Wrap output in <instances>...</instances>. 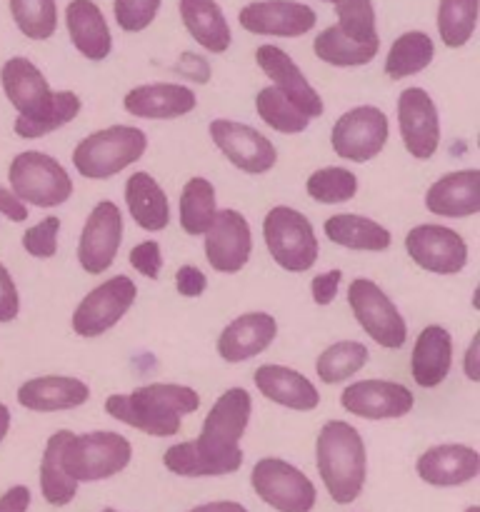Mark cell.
Masks as SVG:
<instances>
[{
    "mask_svg": "<svg viewBox=\"0 0 480 512\" xmlns=\"http://www.w3.org/2000/svg\"><path fill=\"white\" fill-rule=\"evenodd\" d=\"M315 465L333 503L350 505L365 485V443L345 420H328L315 440Z\"/></svg>",
    "mask_w": 480,
    "mask_h": 512,
    "instance_id": "obj_2",
    "label": "cell"
},
{
    "mask_svg": "<svg viewBox=\"0 0 480 512\" xmlns=\"http://www.w3.org/2000/svg\"><path fill=\"white\" fill-rule=\"evenodd\" d=\"M215 213H218V200H215V188L210 180L205 178H190L180 190L178 200V218L180 228L188 235H205V230L213 223Z\"/></svg>",
    "mask_w": 480,
    "mask_h": 512,
    "instance_id": "obj_35",
    "label": "cell"
},
{
    "mask_svg": "<svg viewBox=\"0 0 480 512\" xmlns=\"http://www.w3.org/2000/svg\"><path fill=\"white\" fill-rule=\"evenodd\" d=\"M253 255V233L243 213L223 208L205 230V260L220 275H233L248 265Z\"/></svg>",
    "mask_w": 480,
    "mask_h": 512,
    "instance_id": "obj_15",
    "label": "cell"
},
{
    "mask_svg": "<svg viewBox=\"0 0 480 512\" xmlns=\"http://www.w3.org/2000/svg\"><path fill=\"white\" fill-rule=\"evenodd\" d=\"M125 205L135 225L148 233H160L170 223V203L165 190L150 173H133L125 183Z\"/></svg>",
    "mask_w": 480,
    "mask_h": 512,
    "instance_id": "obj_29",
    "label": "cell"
},
{
    "mask_svg": "<svg viewBox=\"0 0 480 512\" xmlns=\"http://www.w3.org/2000/svg\"><path fill=\"white\" fill-rule=\"evenodd\" d=\"M123 213L113 200H100L90 210L78 240V263L88 275H103L113 268L123 245Z\"/></svg>",
    "mask_w": 480,
    "mask_h": 512,
    "instance_id": "obj_13",
    "label": "cell"
},
{
    "mask_svg": "<svg viewBox=\"0 0 480 512\" xmlns=\"http://www.w3.org/2000/svg\"><path fill=\"white\" fill-rule=\"evenodd\" d=\"M263 238L275 265L288 273H308L318 263V235L313 223L290 205H275L263 218Z\"/></svg>",
    "mask_w": 480,
    "mask_h": 512,
    "instance_id": "obj_5",
    "label": "cell"
},
{
    "mask_svg": "<svg viewBox=\"0 0 480 512\" xmlns=\"http://www.w3.org/2000/svg\"><path fill=\"white\" fill-rule=\"evenodd\" d=\"M0 85H3V93L8 95L10 105L18 110V118L23 120L38 118L53 103L55 90H50L43 70L23 55L5 60L0 68Z\"/></svg>",
    "mask_w": 480,
    "mask_h": 512,
    "instance_id": "obj_20",
    "label": "cell"
},
{
    "mask_svg": "<svg viewBox=\"0 0 480 512\" xmlns=\"http://www.w3.org/2000/svg\"><path fill=\"white\" fill-rule=\"evenodd\" d=\"M250 485L265 505L278 512H310L318 500L308 475L280 458L258 460L250 473Z\"/></svg>",
    "mask_w": 480,
    "mask_h": 512,
    "instance_id": "obj_11",
    "label": "cell"
},
{
    "mask_svg": "<svg viewBox=\"0 0 480 512\" xmlns=\"http://www.w3.org/2000/svg\"><path fill=\"white\" fill-rule=\"evenodd\" d=\"M250 413H253V398H250L248 390L228 388L205 415L203 430L195 438V445L205 455L223 463L230 473H235L243 465L240 440L248 430Z\"/></svg>",
    "mask_w": 480,
    "mask_h": 512,
    "instance_id": "obj_4",
    "label": "cell"
},
{
    "mask_svg": "<svg viewBox=\"0 0 480 512\" xmlns=\"http://www.w3.org/2000/svg\"><path fill=\"white\" fill-rule=\"evenodd\" d=\"M405 250L420 270L433 275H458L470 255L463 235L438 223L415 225L405 235Z\"/></svg>",
    "mask_w": 480,
    "mask_h": 512,
    "instance_id": "obj_12",
    "label": "cell"
},
{
    "mask_svg": "<svg viewBox=\"0 0 480 512\" xmlns=\"http://www.w3.org/2000/svg\"><path fill=\"white\" fill-rule=\"evenodd\" d=\"M0 215L8 218L10 223H23V220H28V205L15 198L13 190L5 188V185H0Z\"/></svg>",
    "mask_w": 480,
    "mask_h": 512,
    "instance_id": "obj_50",
    "label": "cell"
},
{
    "mask_svg": "<svg viewBox=\"0 0 480 512\" xmlns=\"http://www.w3.org/2000/svg\"><path fill=\"white\" fill-rule=\"evenodd\" d=\"M338 28L358 43H380L373 0H340L335 3Z\"/></svg>",
    "mask_w": 480,
    "mask_h": 512,
    "instance_id": "obj_43",
    "label": "cell"
},
{
    "mask_svg": "<svg viewBox=\"0 0 480 512\" xmlns=\"http://www.w3.org/2000/svg\"><path fill=\"white\" fill-rule=\"evenodd\" d=\"M305 190L320 205L348 203L358 193V175L348 168H340V165H328V168H320L310 175Z\"/></svg>",
    "mask_w": 480,
    "mask_h": 512,
    "instance_id": "obj_41",
    "label": "cell"
},
{
    "mask_svg": "<svg viewBox=\"0 0 480 512\" xmlns=\"http://www.w3.org/2000/svg\"><path fill=\"white\" fill-rule=\"evenodd\" d=\"M345 413L363 420H398L415 408V395L395 380H358L340 393Z\"/></svg>",
    "mask_w": 480,
    "mask_h": 512,
    "instance_id": "obj_17",
    "label": "cell"
},
{
    "mask_svg": "<svg viewBox=\"0 0 480 512\" xmlns=\"http://www.w3.org/2000/svg\"><path fill=\"white\" fill-rule=\"evenodd\" d=\"M10 190L25 205L35 208H58L73 195V178L68 170L48 153L25 150L10 160Z\"/></svg>",
    "mask_w": 480,
    "mask_h": 512,
    "instance_id": "obj_6",
    "label": "cell"
},
{
    "mask_svg": "<svg viewBox=\"0 0 480 512\" xmlns=\"http://www.w3.org/2000/svg\"><path fill=\"white\" fill-rule=\"evenodd\" d=\"M163 0H113L115 23L125 33H140L153 25Z\"/></svg>",
    "mask_w": 480,
    "mask_h": 512,
    "instance_id": "obj_44",
    "label": "cell"
},
{
    "mask_svg": "<svg viewBox=\"0 0 480 512\" xmlns=\"http://www.w3.org/2000/svg\"><path fill=\"white\" fill-rule=\"evenodd\" d=\"M208 133L215 148L243 173L265 175L278 163L275 145L260 130L250 128V125L238 123V120L218 118L210 120Z\"/></svg>",
    "mask_w": 480,
    "mask_h": 512,
    "instance_id": "obj_14",
    "label": "cell"
},
{
    "mask_svg": "<svg viewBox=\"0 0 480 512\" xmlns=\"http://www.w3.org/2000/svg\"><path fill=\"white\" fill-rule=\"evenodd\" d=\"M255 110H258L260 120H263L268 128H273L275 133L283 135H298L303 130H308L310 118L303 110L295 108L278 88L268 85V88H260L255 95Z\"/></svg>",
    "mask_w": 480,
    "mask_h": 512,
    "instance_id": "obj_39",
    "label": "cell"
},
{
    "mask_svg": "<svg viewBox=\"0 0 480 512\" xmlns=\"http://www.w3.org/2000/svg\"><path fill=\"white\" fill-rule=\"evenodd\" d=\"M58 235H60V218L58 215H48L45 220L35 223L23 233V248L25 253L33 255L38 260H50L58 255Z\"/></svg>",
    "mask_w": 480,
    "mask_h": 512,
    "instance_id": "obj_45",
    "label": "cell"
},
{
    "mask_svg": "<svg viewBox=\"0 0 480 512\" xmlns=\"http://www.w3.org/2000/svg\"><path fill=\"white\" fill-rule=\"evenodd\" d=\"M80 108H83V103H80V98L73 90H58V93H53V103H50V108L45 110V113H40L38 118L30 120L15 118L13 130L25 140L45 138V135L55 133V130L73 123L80 115Z\"/></svg>",
    "mask_w": 480,
    "mask_h": 512,
    "instance_id": "obj_37",
    "label": "cell"
},
{
    "mask_svg": "<svg viewBox=\"0 0 480 512\" xmlns=\"http://www.w3.org/2000/svg\"><path fill=\"white\" fill-rule=\"evenodd\" d=\"M188 512H248V510H245L240 503H235V500H220V503L198 505V508H193Z\"/></svg>",
    "mask_w": 480,
    "mask_h": 512,
    "instance_id": "obj_53",
    "label": "cell"
},
{
    "mask_svg": "<svg viewBox=\"0 0 480 512\" xmlns=\"http://www.w3.org/2000/svg\"><path fill=\"white\" fill-rule=\"evenodd\" d=\"M395 110H398V128L405 150L415 160L433 158L440 148V115L428 90L405 88Z\"/></svg>",
    "mask_w": 480,
    "mask_h": 512,
    "instance_id": "obj_16",
    "label": "cell"
},
{
    "mask_svg": "<svg viewBox=\"0 0 480 512\" xmlns=\"http://www.w3.org/2000/svg\"><path fill=\"white\" fill-rule=\"evenodd\" d=\"M465 512H480V508H475V505H473V508H468Z\"/></svg>",
    "mask_w": 480,
    "mask_h": 512,
    "instance_id": "obj_56",
    "label": "cell"
},
{
    "mask_svg": "<svg viewBox=\"0 0 480 512\" xmlns=\"http://www.w3.org/2000/svg\"><path fill=\"white\" fill-rule=\"evenodd\" d=\"M70 435H73L70 430H58L55 435H50L43 460H40V493L55 508H63V505L73 503L80 485L78 480L70 478L63 465V450Z\"/></svg>",
    "mask_w": 480,
    "mask_h": 512,
    "instance_id": "obj_32",
    "label": "cell"
},
{
    "mask_svg": "<svg viewBox=\"0 0 480 512\" xmlns=\"http://www.w3.org/2000/svg\"><path fill=\"white\" fill-rule=\"evenodd\" d=\"M425 208L440 218H470L480 210V170L465 168L435 180L425 193Z\"/></svg>",
    "mask_w": 480,
    "mask_h": 512,
    "instance_id": "obj_26",
    "label": "cell"
},
{
    "mask_svg": "<svg viewBox=\"0 0 480 512\" xmlns=\"http://www.w3.org/2000/svg\"><path fill=\"white\" fill-rule=\"evenodd\" d=\"M253 383L265 400L280 405V408L310 413L320 405L318 388L303 373L285 368V365H260L253 373Z\"/></svg>",
    "mask_w": 480,
    "mask_h": 512,
    "instance_id": "obj_25",
    "label": "cell"
},
{
    "mask_svg": "<svg viewBox=\"0 0 480 512\" xmlns=\"http://www.w3.org/2000/svg\"><path fill=\"white\" fill-rule=\"evenodd\" d=\"M415 473L433 488H458L480 473V455L470 445H433L415 463Z\"/></svg>",
    "mask_w": 480,
    "mask_h": 512,
    "instance_id": "obj_21",
    "label": "cell"
},
{
    "mask_svg": "<svg viewBox=\"0 0 480 512\" xmlns=\"http://www.w3.org/2000/svg\"><path fill=\"white\" fill-rule=\"evenodd\" d=\"M10 430V408L5 403H0V443L5 440Z\"/></svg>",
    "mask_w": 480,
    "mask_h": 512,
    "instance_id": "obj_54",
    "label": "cell"
},
{
    "mask_svg": "<svg viewBox=\"0 0 480 512\" xmlns=\"http://www.w3.org/2000/svg\"><path fill=\"white\" fill-rule=\"evenodd\" d=\"M348 305L355 320L373 343L385 350H400L408 340V325L393 300L378 283L368 278H355L348 285Z\"/></svg>",
    "mask_w": 480,
    "mask_h": 512,
    "instance_id": "obj_8",
    "label": "cell"
},
{
    "mask_svg": "<svg viewBox=\"0 0 480 512\" xmlns=\"http://www.w3.org/2000/svg\"><path fill=\"white\" fill-rule=\"evenodd\" d=\"M180 20L190 38L208 53H225L233 43V33L225 20V13L215 0H178Z\"/></svg>",
    "mask_w": 480,
    "mask_h": 512,
    "instance_id": "obj_30",
    "label": "cell"
},
{
    "mask_svg": "<svg viewBox=\"0 0 480 512\" xmlns=\"http://www.w3.org/2000/svg\"><path fill=\"white\" fill-rule=\"evenodd\" d=\"M238 23L253 35L300 38L315 28L318 15L310 5L298 0H255L240 8Z\"/></svg>",
    "mask_w": 480,
    "mask_h": 512,
    "instance_id": "obj_18",
    "label": "cell"
},
{
    "mask_svg": "<svg viewBox=\"0 0 480 512\" xmlns=\"http://www.w3.org/2000/svg\"><path fill=\"white\" fill-rule=\"evenodd\" d=\"M340 283H343V270H328V273H320L310 280V295H313V303L325 308L335 300L338 295Z\"/></svg>",
    "mask_w": 480,
    "mask_h": 512,
    "instance_id": "obj_48",
    "label": "cell"
},
{
    "mask_svg": "<svg viewBox=\"0 0 480 512\" xmlns=\"http://www.w3.org/2000/svg\"><path fill=\"white\" fill-rule=\"evenodd\" d=\"M255 63L260 65L265 75L273 80V88H278L290 103L298 110H303L310 120L323 115L325 103L318 90L308 83L303 70L295 65V60L278 45H260L255 50Z\"/></svg>",
    "mask_w": 480,
    "mask_h": 512,
    "instance_id": "obj_19",
    "label": "cell"
},
{
    "mask_svg": "<svg viewBox=\"0 0 480 512\" xmlns=\"http://www.w3.org/2000/svg\"><path fill=\"white\" fill-rule=\"evenodd\" d=\"M30 490L25 485H15L8 493L0 495V512H28Z\"/></svg>",
    "mask_w": 480,
    "mask_h": 512,
    "instance_id": "obj_51",
    "label": "cell"
},
{
    "mask_svg": "<svg viewBox=\"0 0 480 512\" xmlns=\"http://www.w3.org/2000/svg\"><path fill=\"white\" fill-rule=\"evenodd\" d=\"M163 465L173 475H180V478H218V475H230V470L223 463L210 458V455H205L195 445V440L170 445L163 455Z\"/></svg>",
    "mask_w": 480,
    "mask_h": 512,
    "instance_id": "obj_42",
    "label": "cell"
},
{
    "mask_svg": "<svg viewBox=\"0 0 480 512\" xmlns=\"http://www.w3.org/2000/svg\"><path fill=\"white\" fill-rule=\"evenodd\" d=\"M65 28L70 43L85 60H105L113 50L108 20L95 0H70L65 8Z\"/></svg>",
    "mask_w": 480,
    "mask_h": 512,
    "instance_id": "obj_28",
    "label": "cell"
},
{
    "mask_svg": "<svg viewBox=\"0 0 480 512\" xmlns=\"http://www.w3.org/2000/svg\"><path fill=\"white\" fill-rule=\"evenodd\" d=\"M100 512H118V510H113V508H108V510H100Z\"/></svg>",
    "mask_w": 480,
    "mask_h": 512,
    "instance_id": "obj_57",
    "label": "cell"
},
{
    "mask_svg": "<svg viewBox=\"0 0 480 512\" xmlns=\"http://www.w3.org/2000/svg\"><path fill=\"white\" fill-rule=\"evenodd\" d=\"M323 233L328 235L330 243L363 253H383L393 245V235L385 225L358 213L330 215L323 225Z\"/></svg>",
    "mask_w": 480,
    "mask_h": 512,
    "instance_id": "obj_31",
    "label": "cell"
},
{
    "mask_svg": "<svg viewBox=\"0 0 480 512\" xmlns=\"http://www.w3.org/2000/svg\"><path fill=\"white\" fill-rule=\"evenodd\" d=\"M275 335H278V323L273 315L245 313L225 325L223 333L218 335L215 350L225 363H245V360H253L255 355L265 353L273 345Z\"/></svg>",
    "mask_w": 480,
    "mask_h": 512,
    "instance_id": "obj_22",
    "label": "cell"
},
{
    "mask_svg": "<svg viewBox=\"0 0 480 512\" xmlns=\"http://www.w3.org/2000/svg\"><path fill=\"white\" fill-rule=\"evenodd\" d=\"M198 95L180 83L135 85L123 98V108L143 120H175L193 113Z\"/></svg>",
    "mask_w": 480,
    "mask_h": 512,
    "instance_id": "obj_23",
    "label": "cell"
},
{
    "mask_svg": "<svg viewBox=\"0 0 480 512\" xmlns=\"http://www.w3.org/2000/svg\"><path fill=\"white\" fill-rule=\"evenodd\" d=\"M390 138L388 115L375 105H358L340 115L330 130V148L350 163H368L383 153Z\"/></svg>",
    "mask_w": 480,
    "mask_h": 512,
    "instance_id": "obj_10",
    "label": "cell"
},
{
    "mask_svg": "<svg viewBox=\"0 0 480 512\" xmlns=\"http://www.w3.org/2000/svg\"><path fill=\"white\" fill-rule=\"evenodd\" d=\"M130 268L148 280H158L163 270V253L155 240H143L130 250Z\"/></svg>",
    "mask_w": 480,
    "mask_h": 512,
    "instance_id": "obj_46",
    "label": "cell"
},
{
    "mask_svg": "<svg viewBox=\"0 0 480 512\" xmlns=\"http://www.w3.org/2000/svg\"><path fill=\"white\" fill-rule=\"evenodd\" d=\"M480 0H440L438 3V35L445 48H463L478 28Z\"/></svg>",
    "mask_w": 480,
    "mask_h": 512,
    "instance_id": "obj_38",
    "label": "cell"
},
{
    "mask_svg": "<svg viewBox=\"0 0 480 512\" xmlns=\"http://www.w3.org/2000/svg\"><path fill=\"white\" fill-rule=\"evenodd\" d=\"M200 408V395L188 385L150 383L133 393H115L105 400V413L153 438H173L180 433L183 415Z\"/></svg>",
    "mask_w": 480,
    "mask_h": 512,
    "instance_id": "obj_1",
    "label": "cell"
},
{
    "mask_svg": "<svg viewBox=\"0 0 480 512\" xmlns=\"http://www.w3.org/2000/svg\"><path fill=\"white\" fill-rule=\"evenodd\" d=\"M175 288H178V293L183 298H200L205 293V288H208V278L195 265H183L175 273Z\"/></svg>",
    "mask_w": 480,
    "mask_h": 512,
    "instance_id": "obj_49",
    "label": "cell"
},
{
    "mask_svg": "<svg viewBox=\"0 0 480 512\" xmlns=\"http://www.w3.org/2000/svg\"><path fill=\"white\" fill-rule=\"evenodd\" d=\"M320 3H333L335 5V3H340V0H320Z\"/></svg>",
    "mask_w": 480,
    "mask_h": 512,
    "instance_id": "obj_55",
    "label": "cell"
},
{
    "mask_svg": "<svg viewBox=\"0 0 480 512\" xmlns=\"http://www.w3.org/2000/svg\"><path fill=\"white\" fill-rule=\"evenodd\" d=\"M138 298V285L128 275H115L90 290L73 310V333L80 338H100L128 315Z\"/></svg>",
    "mask_w": 480,
    "mask_h": 512,
    "instance_id": "obj_9",
    "label": "cell"
},
{
    "mask_svg": "<svg viewBox=\"0 0 480 512\" xmlns=\"http://www.w3.org/2000/svg\"><path fill=\"white\" fill-rule=\"evenodd\" d=\"M133 458L128 438L113 430H95L85 435H70L63 450V465L78 483H95L123 473Z\"/></svg>",
    "mask_w": 480,
    "mask_h": 512,
    "instance_id": "obj_7",
    "label": "cell"
},
{
    "mask_svg": "<svg viewBox=\"0 0 480 512\" xmlns=\"http://www.w3.org/2000/svg\"><path fill=\"white\" fill-rule=\"evenodd\" d=\"M20 408L33 413H60V410L80 408L90 400L88 383L70 375H40L25 380L18 388Z\"/></svg>",
    "mask_w": 480,
    "mask_h": 512,
    "instance_id": "obj_24",
    "label": "cell"
},
{
    "mask_svg": "<svg viewBox=\"0 0 480 512\" xmlns=\"http://www.w3.org/2000/svg\"><path fill=\"white\" fill-rule=\"evenodd\" d=\"M148 150V135L135 125H110L85 135L73 150V168L85 180H108L138 163Z\"/></svg>",
    "mask_w": 480,
    "mask_h": 512,
    "instance_id": "obj_3",
    "label": "cell"
},
{
    "mask_svg": "<svg viewBox=\"0 0 480 512\" xmlns=\"http://www.w3.org/2000/svg\"><path fill=\"white\" fill-rule=\"evenodd\" d=\"M10 15L28 40H48L58 30V5L55 0H8Z\"/></svg>",
    "mask_w": 480,
    "mask_h": 512,
    "instance_id": "obj_40",
    "label": "cell"
},
{
    "mask_svg": "<svg viewBox=\"0 0 480 512\" xmlns=\"http://www.w3.org/2000/svg\"><path fill=\"white\" fill-rule=\"evenodd\" d=\"M20 315V293L10 270L0 263V323H13Z\"/></svg>",
    "mask_w": 480,
    "mask_h": 512,
    "instance_id": "obj_47",
    "label": "cell"
},
{
    "mask_svg": "<svg viewBox=\"0 0 480 512\" xmlns=\"http://www.w3.org/2000/svg\"><path fill=\"white\" fill-rule=\"evenodd\" d=\"M435 43L423 30H408L393 40L385 55V75L390 80H403L418 75L433 63Z\"/></svg>",
    "mask_w": 480,
    "mask_h": 512,
    "instance_id": "obj_33",
    "label": "cell"
},
{
    "mask_svg": "<svg viewBox=\"0 0 480 512\" xmlns=\"http://www.w3.org/2000/svg\"><path fill=\"white\" fill-rule=\"evenodd\" d=\"M313 50L323 63L335 65V68H358V65L373 63L380 43H358L348 38L338 25H328L315 35Z\"/></svg>",
    "mask_w": 480,
    "mask_h": 512,
    "instance_id": "obj_34",
    "label": "cell"
},
{
    "mask_svg": "<svg viewBox=\"0 0 480 512\" xmlns=\"http://www.w3.org/2000/svg\"><path fill=\"white\" fill-rule=\"evenodd\" d=\"M368 360L370 353L360 340H338L318 355L315 373H318L320 383L340 385L358 375L368 365Z\"/></svg>",
    "mask_w": 480,
    "mask_h": 512,
    "instance_id": "obj_36",
    "label": "cell"
},
{
    "mask_svg": "<svg viewBox=\"0 0 480 512\" xmlns=\"http://www.w3.org/2000/svg\"><path fill=\"white\" fill-rule=\"evenodd\" d=\"M463 373L470 383H480V333L473 335L468 350H465Z\"/></svg>",
    "mask_w": 480,
    "mask_h": 512,
    "instance_id": "obj_52",
    "label": "cell"
},
{
    "mask_svg": "<svg viewBox=\"0 0 480 512\" xmlns=\"http://www.w3.org/2000/svg\"><path fill=\"white\" fill-rule=\"evenodd\" d=\"M453 368V335L443 325H428L415 338L410 353V375L415 385L425 390L438 388L445 383Z\"/></svg>",
    "mask_w": 480,
    "mask_h": 512,
    "instance_id": "obj_27",
    "label": "cell"
}]
</instances>
